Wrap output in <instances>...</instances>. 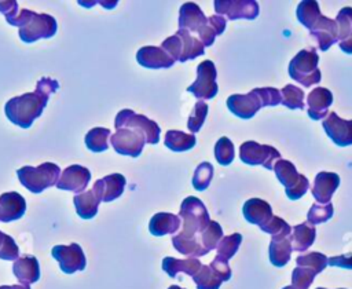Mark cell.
Masks as SVG:
<instances>
[{"label":"cell","mask_w":352,"mask_h":289,"mask_svg":"<svg viewBox=\"0 0 352 289\" xmlns=\"http://www.w3.org/2000/svg\"><path fill=\"white\" fill-rule=\"evenodd\" d=\"M110 142L118 154L139 157L146 143V138L142 132L129 128H122L117 129L116 133L110 136Z\"/></svg>","instance_id":"obj_14"},{"label":"cell","mask_w":352,"mask_h":289,"mask_svg":"<svg viewBox=\"0 0 352 289\" xmlns=\"http://www.w3.org/2000/svg\"><path fill=\"white\" fill-rule=\"evenodd\" d=\"M258 98L261 99L263 106H276L282 103V95L278 88L274 87H264V88H254Z\"/></svg>","instance_id":"obj_47"},{"label":"cell","mask_w":352,"mask_h":289,"mask_svg":"<svg viewBox=\"0 0 352 289\" xmlns=\"http://www.w3.org/2000/svg\"><path fill=\"white\" fill-rule=\"evenodd\" d=\"M334 21L338 28V43L351 39L352 37V7L341 8Z\"/></svg>","instance_id":"obj_42"},{"label":"cell","mask_w":352,"mask_h":289,"mask_svg":"<svg viewBox=\"0 0 352 289\" xmlns=\"http://www.w3.org/2000/svg\"><path fill=\"white\" fill-rule=\"evenodd\" d=\"M19 256V248L14 238L0 231V259L1 260H16Z\"/></svg>","instance_id":"obj_46"},{"label":"cell","mask_w":352,"mask_h":289,"mask_svg":"<svg viewBox=\"0 0 352 289\" xmlns=\"http://www.w3.org/2000/svg\"><path fill=\"white\" fill-rule=\"evenodd\" d=\"M341 51H344L345 54H352V37L348 39V40H344V41H340L338 43Z\"/></svg>","instance_id":"obj_52"},{"label":"cell","mask_w":352,"mask_h":289,"mask_svg":"<svg viewBox=\"0 0 352 289\" xmlns=\"http://www.w3.org/2000/svg\"><path fill=\"white\" fill-rule=\"evenodd\" d=\"M102 180V201L110 202L118 198L124 193L125 178L121 173H111L100 179Z\"/></svg>","instance_id":"obj_31"},{"label":"cell","mask_w":352,"mask_h":289,"mask_svg":"<svg viewBox=\"0 0 352 289\" xmlns=\"http://www.w3.org/2000/svg\"><path fill=\"white\" fill-rule=\"evenodd\" d=\"M51 255L59 263V267L65 274H73L85 268V255L81 246L76 242L70 245H55Z\"/></svg>","instance_id":"obj_12"},{"label":"cell","mask_w":352,"mask_h":289,"mask_svg":"<svg viewBox=\"0 0 352 289\" xmlns=\"http://www.w3.org/2000/svg\"><path fill=\"white\" fill-rule=\"evenodd\" d=\"M192 279L197 289H219L223 283L219 274L209 264H202L201 270L195 277H192Z\"/></svg>","instance_id":"obj_35"},{"label":"cell","mask_w":352,"mask_h":289,"mask_svg":"<svg viewBox=\"0 0 352 289\" xmlns=\"http://www.w3.org/2000/svg\"><path fill=\"white\" fill-rule=\"evenodd\" d=\"M242 213H243L246 222H249L252 224H257L260 227L267 224L271 220V217L274 216L271 205L261 198L248 200L242 206Z\"/></svg>","instance_id":"obj_25"},{"label":"cell","mask_w":352,"mask_h":289,"mask_svg":"<svg viewBox=\"0 0 352 289\" xmlns=\"http://www.w3.org/2000/svg\"><path fill=\"white\" fill-rule=\"evenodd\" d=\"M319 55L315 48L301 50L289 63V76L302 84L304 87H311L320 83L322 74L319 70Z\"/></svg>","instance_id":"obj_7"},{"label":"cell","mask_w":352,"mask_h":289,"mask_svg":"<svg viewBox=\"0 0 352 289\" xmlns=\"http://www.w3.org/2000/svg\"><path fill=\"white\" fill-rule=\"evenodd\" d=\"M309 36L316 40L320 51H327L333 44L338 43V28L336 21L322 15L311 28Z\"/></svg>","instance_id":"obj_19"},{"label":"cell","mask_w":352,"mask_h":289,"mask_svg":"<svg viewBox=\"0 0 352 289\" xmlns=\"http://www.w3.org/2000/svg\"><path fill=\"white\" fill-rule=\"evenodd\" d=\"M12 272L21 283L29 285L37 282L40 278L38 260L32 255L18 257L12 264Z\"/></svg>","instance_id":"obj_26"},{"label":"cell","mask_w":352,"mask_h":289,"mask_svg":"<svg viewBox=\"0 0 352 289\" xmlns=\"http://www.w3.org/2000/svg\"><path fill=\"white\" fill-rule=\"evenodd\" d=\"M0 12L4 14L6 21L10 23L18 14V3L12 1V0H7V1H0Z\"/></svg>","instance_id":"obj_50"},{"label":"cell","mask_w":352,"mask_h":289,"mask_svg":"<svg viewBox=\"0 0 352 289\" xmlns=\"http://www.w3.org/2000/svg\"><path fill=\"white\" fill-rule=\"evenodd\" d=\"M316 289H326V288H316ZM340 289H344V288H340Z\"/></svg>","instance_id":"obj_56"},{"label":"cell","mask_w":352,"mask_h":289,"mask_svg":"<svg viewBox=\"0 0 352 289\" xmlns=\"http://www.w3.org/2000/svg\"><path fill=\"white\" fill-rule=\"evenodd\" d=\"M109 136H110L109 128H103V127L92 128L85 135V146L95 153L104 151L109 149V143H107Z\"/></svg>","instance_id":"obj_34"},{"label":"cell","mask_w":352,"mask_h":289,"mask_svg":"<svg viewBox=\"0 0 352 289\" xmlns=\"http://www.w3.org/2000/svg\"><path fill=\"white\" fill-rule=\"evenodd\" d=\"M179 217L183 220V230L180 231V234L186 237H199V234L210 223L206 206L199 198L194 195L186 197L182 201Z\"/></svg>","instance_id":"obj_5"},{"label":"cell","mask_w":352,"mask_h":289,"mask_svg":"<svg viewBox=\"0 0 352 289\" xmlns=\"http://www.w3.org/2000/svg\"><path fill=\"white\" fill-rule=\"evenodd\" d=\"M242 242V235L239 233H234L231 235H226L221 238V241L217 245V257L228 261L239 249V245Z\"/></svg>","instance_id":"obj_39"},{"label":"cell","mask_w":352,"mask_h":289,"mask_svg":"<svg viewBox=\"0 0 352 289\" xmlns=\"http://www.w3.org/2000/svg\"><path fill=\"white\" fill-rule=\"evenodd\" d=\"M114 127L117 129L129 128V129L142 132L146 138V143L148 144H157L160 140V133H161L160 125L155 121L150 120L148 117L143 114H138L131 109H124L117 113L114 120Z\"/></svg>","instance_id":"obj_9"},{"label":"cell","mask_w":352,"mask_h":289,"mask_svg":"<svg viewBox=\"0 0 352 289\" xmlns=\"http://www.w3.org/2000/svg\"><path fill=\"white\" fill-rule=\"evenodd\" d=\"M76 212L82 219H92L98 213V206L102 202V180L98 179L94 187L73 198Z\"/></svg>","instance_id":"obj_18"},{"label":"cell","mask_w":352,"mask_h":289,"mask_svg":"<svg viewBox=\"0 0 352 289\" xmlns=\"http://www.w3.org/2000/svg\"><path fill=\"white\" fill-rule=\"evenodd\" d=\"M296 264L298 267H308L312 268L316 274L322 272L327 264H329V257L320 252H308L307 255H300L296 259Z\"/></svg>","instance_id":"obj_37"},{"label":"cell","mask_w":352,"mask_h":289,"mask_svg":"<svg viewBox=\"0 0 352 289\" xmlns=\"http://www.w3.org/2000/svg\"><path fill=\"white\" fill-rule=\"evenodd\" d=\"M213 178V165L210 162H201L192 175V187L198 191H204L209 187Z\"/></svg>","instance_id":"obj_40"},{"label":"cell","mask_w":352,"mask_h":289,"mask_svg":"<svg viewBox=\"0 0 352 289\" xmlns=\"http://www.w3.org/2000/svg\"><path fill=\"white\" fill-rule=\"evenodd\" d=\"M168 289H184V288H180V286H177V285H170Z\"/></svg>","instance_id":"obj_54"},{"label":"cell","mask_w":352,"mask_h":289,"mask_svg":"<svg viewBox=\"0 0 352 289\" xmlns=\"http://www.w3.org/2000/svg\"><path fill=\"white\" fill-rule=\"evenodd\" d=\"M0 289H30L29 285L25 283H18V285H1Z\"/></svg>","instance_id":"obj_53"},{"label":"cell","mask_w":352,"mask_h":289,"mask_svg":"<svg viewBox=\"0 0 352 289\" xmlns=\"http://www.w3.org/2000/svg\"><path fill=\"white\" fill-rule=\"evenodd\" d=\"M239 158L248 165H263L265 169H274L275 162L280 160V153L274 146L248 140L239 147Z\"/></svg>","instance_id":"obj_10"},{"label":"cell","mask_w":352,"mask_h":289,"mask_svg":"<svg viewBox=\"0 0 352 289\" xmlns=\"http://www.w3.org/2000/svg\"><path fill=\"white\" fill-rule=\"evenodd\" d=\"M180 227L179 215L158 212L155 213L148 223V231L155 237H162L166 234H175Z\"/></svg>","instance_id":"obj_28"},{"label":"cell","mask_w":352,"mask_h":289,"mask_svg":"<svg viewBox=\"0 0 352 289\" xmlns=\"http://www.w3.org/2000/svg\"><path fill=\"white\" fill-rule=\"evenodd\" d=\"M209 266L219 274V277L221 278L223 282H224V281H228V279L231 278V268H230V266H228V261H226V260H223V259L214 256V259L210 261Z\"/></svg>","instance_id":"obj_49"},{"label":"cell","mask_w":352,"mask_h":289,"mask_svg":"<svg viewBox=\"0 0 352 289\" xmlns=\"http://www.w3.org/2000/svg\"><path fill=\"white\" fill-rule=\"evenodd\" d=\"M223 237H224V235H223V228H221V226H220L217 222H214V220H210V223L208 224V227L199 234L201 244H202V246H204L208 252H210L212 249H216Z\"/></svg>","instance_id":"obj_38"},{"label":"cell","mask_w":352,"mask_h":289,"mask_svg":"<svg viewBox=\"0 0 352 289\" xmlns=\"http://www.w3.org/2000/svg\"><path fill=\"white\" fill-rule=\"evenodd\" d=\"M292 252H293L292 231L272 237L268 248V256H270V261L275 267L286 266L287 261L290 260Z\"/></svg>","instance_id":"obj_23"},{"label":"cell","mask_w":352,"mask_h":289,"mask_svg":"<svg viewBox=\"0 0 352 289\" xmlns=\"http://www.w3.org/2000/svg\"><path fill=\"white\" fill-rule=\"evenodd\" d=\"M165 146L173 151H187L192 149L197 143V139L192 133H186L183 131L170 129L165 133Z\"/></svg>","instance_id":"obj_32"},{"label":"cell","mask_w":352,"mask_h":289,"mask_svg":"<svg viewBox=\"0 0 352 289\" xmlns=\"http://www.w3.org/2000/svg\"><path fill=\"white\" fill-rule=\"evenodd\" d=\"M227 107L236 117L248 120V118H252L263 107V103L257 92L252 89L250 92L243 95L242 94L230 95L227 99Z\"/></svg>","instance_id":"obj_16"},{"label":"cell","mask_w":352,"mask_h":289,"mask_svg":"<svg viewBox=\"0 0 352 289\" xmlns=\"http://www.w3.org/2000/svg\"><path fill=\"white\" fill-rule=\"evenodd\" d=\"M25 211H26V201L19 193L8 191L0 195L1 222L8 223L12 220H18L25 215Z\"/></svg>","instance_id":"obj_24"},{"label":"cell","mask_w":352,"mask_h":289,"mask_svg":"<svg viewBox=\"0 0 352 289\" xmlns=\"http://www.w3.org/2000/svg\"><path fill=\"white\" fill-rule=\"evenodd\" d=\"M274 172L278 180L285 186V193L289 200H300L309 187L308 178L297 172L294 164L289 160H278L274 165Z\"/></svg>","instance_id":"obj_8"},{"label":"cell","mask_w":352,"mask_h":289,"mask_svg":"<svg viewBox=\"0 0 352 289\" xmlns=\"http://www.w3.org/2000/svg\"><path fill=\"white\" fill-rule=\"evenodd\" d=\"M89 180H91L89 169L82 165L74 164L62 171L60 178L56 183V187L59 190H67V191L81 194L87 189Z\"/></svg>","instance_id":"obj_17"},{"label":"cell","mask_w":352,"mask_h":289,"mask_svg":"<svg viewBox=\"0 0 352 289\" xmlns=\"http://www.w3.org/2000/svg\"><path fill=\"white\" fill-rule=\"evenodd\" d=\"M161 48H164L173 61L179 62L195 59L205 54V45L186 29H179L173 36L166 37Z\"/></svg>","instance_id":"obj_6"},{"label":"cell","mask_w":352,"mask_h":289,"mask_svg":"<svg viewBox=\"0 0 352 289\" xmlns=\"http://www.w3.org/2000/svg\"><path fill=\"white\" fill-rule=\"evenodd\" d=\"M322 127L337 146L345 147L352 144V120L341 118L336 111H331L322 121Z\"/></svg>","instance_id":"obj_15"},{"label":"cell","mask_w":352,"mask_h":289,"mask_svg":"<svg viewBox=\"0 0 352 289\" xmlns=\"http://www.w3.org/2000/svg\"><path fill=\"white\" fill-rule=\"evenodd\" d=\"M214 158L220 165H230L234 161L235 151H234V144L227 136H221L216 144H214Z\"/></svg>","instance_id":"obj_41"},{"label":"cell","mask_w":352,"mask_h":289,"mask_svg":"<svg viewBox=\"0 0 352 289\" xmlns=\"http://www.w3.org/2000/svg\"><path fill=\"white\" fill-rule=\"evenodd\" d=\"M0 222H1V212H0Z\"/></svg>","instance_id":"obj_57"},{"label":"cell","mask_w":352,"mask_h":289,"mask_svg":"<svg viewBox=\"0 0 352 289\" xmlns=\"http://www.w3.org/2000/svg\"><path fill=\"white\" fill-rule=\"evenodd\" d=\"M329 266L352 270V253H345V255L329 257Z\"/></svg>","instance_id":"obj_51"},{"label":"cell","mask_w":352,"mask_h":289,"mask_svg":"<svg viewBox=\"0 0 352 289\" xmlns=\"http://www.w3.org/2000/svg\"><path fill=\"white\" fill-rule=\"evenodd\" d=\"M227 21L221 15L205 17L198 4L192 1L184 3L179 10V29H186L198 34L199 41L205 47L214 43L216 36H220L226 29Z\"/></svg>","instance_id":"obj_2"},{"label":"cell","mask_w":352,"mask_h":289,"mask_svg":"<svg viewBox=\"0 0 352 289\" xmlns=\"http://www.w3.org/2000/svg\"><path fill=\"white\" fill-rule=\"evenodd\" d=\"M21 184L34 194L43 193L51 186H56L60 178V168L54 162H43L38 167H22L16 171Z\"/></svg>","instance_id":"obj_4"},{"label":"cell","mask_w":352,"mask_h":289,"mask_svg":"<svg viewBox=\"0 0 352 289\" xmlns=\"http://www.w3.org/2000/svg\"><path fill=\"white\" fill-rule=\"evenodd\" d=\"M282 95V105L289 109H300L302 110L304 106V91L293 84H286L280 89Z\"/></svg>","instance_id":"obj_36"},{"label":"cell","mask_w":352,"mask_h":289,"mask_svg":"<svg viewBox=\"0 0 352 289\" xmlns=\"http://www.w3.org/2000/svg\"><path fill=\"white\" fill-rule=\"evenodd\" d=\"M216 77L217 70L214 63L206 59L197 66V80L187 87V91L191 92L199 100L212 99L219 92Z\"/></svg>","instance_id":"obj_11"},{"label":"cell","mask_w":352,"mask_h":289,"mask_svg":"<svg viewBox=\"0 0 352 289\" xmlns=\"http://www.w3.org/2000/svg\"><path fill=\"white\" fill-rule=\"evenodd\" d=\"M331 103H333V94L330 89L324 87L314 88L307 96L308 116L312 120H322L323 117H327V111Z\"/></svg>","instance_id":"obj_22"},{"label":"cell","mask_w":352,"mask_h":289,"mask_svg":"<svg viewBox=\"0 0 352 289\" xmlns=\"http://www.w3.org/2000/svg\"><path fill=\"white\" fill-rule=\"evenodd\" d=\"M217 15L234 19H254L258 15V4L254 0H214Z\"/></svg>","instance_id":"obj_13"},{"label":"cell","mask_w":352,"mask_h":289,"mask_svg":"<svg viewBox=\"0 0 352 289\" xmlns=\"http://www.w3.org/2000/svg\"><path fill=\"white\" fill-rule=\"evenodd\" d=\"M59 88V83L50 77H41L33 92L11 98L4 106L6 117L21 128H30L33 121L41 116L50 95Z\"/></svg>","instance_id":"obj_1"},{"label":"cell","mask_w":352,"mask_h":289,"mask_svg":"<svg viewBox=\"0 0 352 289\" xmlns=\"http://www.w3.org/2000/svg\"><path fill=\"white\" fill-rule=\"evenodd\" d=\"M316 272L308 267H296L292 271V286L296 289H308L314 282Z\"/></svg>","instance_id":"obj_45"},{"label":"cell","mask_w":352,"mask_h":289,"mask_svg":"<svg viewBox=\"0 0 352 289\" xmlns=\"http://www.w3.org/2000/svg\"><path fill=\"white\" fill-rule=\"evenodd\" d=\"M282 289H296V288H293L292 285H289V286H285V288H282Z\"/></svg>","instance_id":"obj_55"},{"label":"cell","mask_w":352,"mask_h":289,"mask_svg":"<svg viewBox=\"0 0 352 289\" xmlns=\"http://www.w3.org/2000/svg\"><path fill=\"white\" fill-rule=\"evenodd\" d=\"M316 238V228L309 223L304 222L292 227V246L293 250H307Z\"/></svg>","instance_id":"obj_29"},{"label":"cell","mask_w":352,"mask_h":289,"mask_svg":"<svg viewBox=\"0 0 352 289\" xmlns=\"http://www.w3.org/2000/svg\"><path fill=\"white\" fill-rule=\"evenodd\" d=\"M260 230L267 233V234H271L274 237V235H279V234H283V233H290L292 226H289V223H286L282 217L272 216L271 220L267 224L260 227Z\"/></svg>","instance_id":"obj_48"},{"label":"cell","mask_w":352,"mask_h":289,"mask_svg":"<svg viewBox=\"0 0 352 289\" xmlns=\"http://www.w3.org/2000/svg\"><path fill=\"white\" fill-rule=\"evenodd\" d=\"M136 61L140 66L147 69H168L173 66L175 61L161 47L146 45L136 52Z\"/></svg>","instance_id":"obj_21"},{"label":"cell","mask_w":352,"mask_h":289,"mask_svg":"<svg viewBox=\"0 0 352 289\" xmlns=\"http://www.w3.org/2000/svg\"><path fill=\"white\" fill-rule=\"evenodd\" d=\"M333 213H334V208H333L331 202H329L326 205L312 204L308 213H307V222H309L312 226L319 224V223H324L329 219H331Z\"/></svg>","instance_id":"obj_44"},{"label":"cell","mask_w":352,"mask_h":289,"mask_svg":"<svg viewBox=\"0 0 352 289\" xmlns=\"http://www.w3.org/2000/svg\"><path fill=\"white\" fill-rule=\"evenodd\" d=\"M10 25L19 28V37L25 43H33L38 39H50L58 29L54 17L48 14H37L26 8L21 10Z\"/></svg>","instance_id":"obj_3"},{"label":"cell","mask_w":352,"mask_h":289,"mask_svg":"<svg viewBox=\"0 0 352 289\" xmlns=\"http://www.w3.org/2000/svg\"><path fill=\"white\" fill-rule=\"evenodd\" d=\"M201 267H202V263L195 257H188V259L182 260V259L166 256L162 260V270L170 278H175L177 275V272H184L190 277H195L198 274V271L201 270Z\"/></svg>","instance_id":"obj_27"},{"label":"cell","mask_w":352,"mask_h":289,"mask_svg":"<svg viewBox=\"0 0 352 289\" xmlns=\"http://www.w3.org/2000/svg\"><path fill=\"white\" fill-rule=\"evenodd\" d=\"M206 116H208V105L204 100H198L194 105V107L190 113L188 121H187V128L192 135L201 129V127L205 122Z\"/></svg>","instance_id":"obj_43"},{"label":"cell","mask_w":352,"mask_h":289,"mask_svg":"<svg viewBox=\"0 0 352 289\" xmlns=\"http://www.w3.org/2000/svg\"><path fill=\"white\" fill-rule=\"evenodd\" d=\"M297 19L301 25H304L308 30L318 22V19L322 17L319 4L315 0H302L298 3L296 10Z\"/></svg>","instance_id":"obj_33"},{"label":"cell","mask_w":352,"mask_h":289,"mask_svg":"<svg viewBox=\"0 0 352 289\" xmlns=\"http://www.w3.org/2000/svg\"><path fill=\"white\" fill-rule=\"evenodd\" d=\"M172 244H173V248L182 253V255H186V256H190V257H201V256H205L208 255L209 252L202 246L201 244V238L199 237H186L183 234H176L172 237Z\"/></svg>","instance_id":"obj_30"},{"label":"cell","mask_w":352,"mask_h":289,"mask_svg":"<svg viewBox=\"0 0 352 289\" xmlns=\"http://www.w3.org/2000/svg\"><path fill=\"white\" fill-rule=\"evenodd\" d=\"M338 186H340V176L337 173L322 171L315 176V182L311 189V193L316 200V204L326 205L331 202V197Z\"/></svg>","instance_id":"obj_20"}]
</instances>
